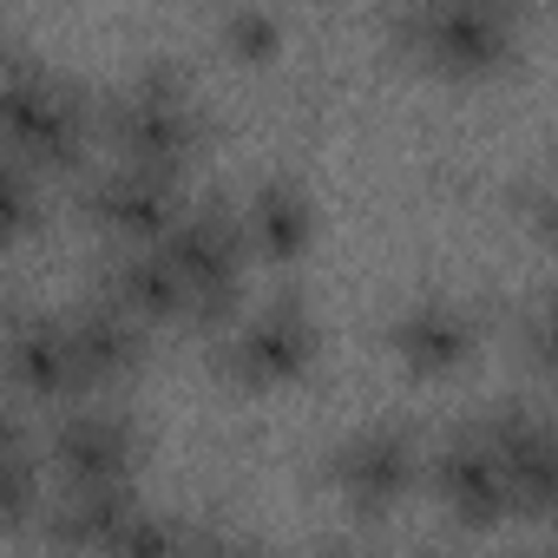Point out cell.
Wrapping results in <instances>:
<instances>
[{
	"label": "cell",
	"mask_w": 558,
	"mask_h": 558,
	"mask_svg": "<svg viewBox=\"0 0 558 558\" xmlns=\"http://www.w3.org/2000/svg\"><path fill=\"white\" fill-rule=\"evenodd\" d=\"M99 112L106 106L73 73L34 60L27 47H8V80H0V125H8V151H21L40 171H73L86 158V145H93Z\"/></svg>",
	"instance_id": "obj_1"
},
{
	"label": "cell",
	"mask_w": 558,
	"mask_h": 558,
	"mask_svg": "<svg viewBox=\"0 0 558 558\" xmlns=\"http://www.w3.org/2000/svg\"><path fill=\"white\" fill-rule=\"evenodd\" d=\"M99 125L112 132L125 165H151V171H184L191 151L204 145V119L191 99L184 66L171 60H145L99 112Z\"/></svg>",
	"instance_id": "obj_2"
},
{
	"label": "cell",
	"mask_w": 558,
	"mask_h": 558,
	"mask_svg": "<svg viewBox=\"0 0 558 558\" xmlns=\"http://www.w3.org/2000/svg\"><path fill=\"white\" fill-rule=\"evenodd\" d=\"M191 296V323H230L243 303V263H250V230L243 210L223 197H204L178 217V230L158 243Z\"/></svg>",
	"instance_id": "obj_3"
},
{
	"label": "cell",
	"mask_w": 558,
	"mask_h": 558,
	"mask_svg": "<svg viewBox=\"0 0 558 558\" xmlns=\"http://www.w3.org/2000/svg\"><path fill=\"white\" fill-rule=\"evenodd\" d=\"M80 210L93 230H106L119 250H151L178 230V217L191 210L178 191V171H151V165H106L80 184Z\"/></svg>",
	"instance_id": "obj_4"
},
{
	"label": "cell",
	"mask_w": 558,
	"mask_h": 558,
	"mask_svg": "<svg viewBox=\"0 0 558 558\" xmlns=\"http://www.w3.org/2000/svg\"><path fill=\"white\" fill-rule=\"evenodd\" d=\"M316 349H323V329H316L310 303L283 290V296H269V303H256L250 316L230 323V336H223V368H230L243 388H283V381H296V375L316 362Z\"/></svg>",
	"instance_id": "obj_5"
},
{
	"label": "cell",
	"mask_w": 558,
	"mask_h": 558,
	"mask_svg": "<svg viewBox=\"0 0 558 558\" xmlns=\"http://www.w3.org/2000/svg\"><path fill=\"white\" fill-rule=\"evenodd\" d=\"M395 34L440 73H493L512 53L519 21L493 0H440V8H408L395 14Z\"/></svg>",
	"instance_id": "obj_6"
},
{
	"label": "cell",
	"mask_w": 558,
	"mask_h": 558,
	"mask_svg": "<svg viewBox=\"0 0 558 558\" xmlns=\"http://www.w3.org/2000/svg\"><path fill=\"white\" fill-rule=\"evenodd\" d=\"M329 480H336V493H342L362 519H381V512H395V506L414 493V480H421V447H414V434L395 427V421L355 427V434L329 453Z\"/></svg>",
	"instance_id": "obj_7"
},
{
	"label": "cell",
	"mask_w": 558,
	"mask_h": 558,
	"mask_svg": "<svg viewBox=\"0 0 558 558\" xmlns=\"http://www.w3.org/2000/svg\"><path fill=\"white\" fill-rule=\"evenodd\" d=\"M138 421L125 408H106V401H80L53 421L47 434V460L60 466L66 486H112V480H132L138 473Z\"/></svg>",
	"instance_id": "obj_8"
},
{
	"label": "cell",
	"mask_w": 558,
	"mask_h": 558,
	"mask_svg": "<svg viewBox=\"0 0 558 558\" xmlns=\"http://www.w3.org/2000/svg\"><path fill=\"white\" fill-rule=\"evenodd\" d=\"M8 381H14V395L47 401V408H80V395H93L86 368L73 355L66 316H53V310H14L8 316Z\"/></svg>",
	"instance_id": "obj_9"
},
{
	"label": "cell",
	"mask_w": 558,
	"mask_h": 558,
	"mask_svg": "<svg viewBox=\"0 0 558 558\" xmlns=\"http://www.w3.org/2000/svg\"><path fill=\"white\" fill-rule=\"evenodd\" d=\"M480 434L499 453L512 499L532 512H558V414H538L525 401H499L480 414Z\"/></svg>",
	"instance_id": "obj_10"
},
{
	"label": "cell",
	"mask_w": 558,
	"mask_h": 558,
	"mask_svg": "<svg viewBox=\"0 0 558 558\" xmlns=\"http://www.w3.org/2000/svg\"><path fill=\"white\" fill-rule=\"evenodd\" d=\"M427 473H434L440 506H447L460 525H473V532H486V525H499L506 512H519L512 480H506L499 453L486 447L480 421H473V427H453V434L434 447V466H427Z\"/></svg>",
	"instance_id": "obj_11"
},
{
	"label": "cell",
	"mask_w": 558,
	"mask_h": 558,
	"mask_svg": "<svg viewBox=\"0 0 558 558\" xmlns=\"http://www.w3.org/2000/svg\"><path fill=\"white\" fill-rule=\"evenodd\" d=\"M132 519H138L132 480H112V486H60L47 499L40 538H47V551H66V558H106V545Z\"/></svg>",
	"instance_id": "obj_12"
},
{
	"label": "cell",
	"mask_w": 558,
	"mask_h": 558,
	"mask_svg": "<svg viewBox=\"0 0 558 558\" xmlns=\"http://www.w3.org/2000/svg\"><path fill=\"white\" fill-rule=\"evenodd\" d=\"M388 349L401 355L408 375L440 381V375L466 368V355L480 349V323H473V310H460V303H447V296H421V303H408V310L395 316Z\"/></svg>",
	"instance_id": "obj_13"
},
{
	"label": "cell",
	"mask_w": 558,
	"mask_h": 558,
	"mask_svg": "<svg viewBox=\"0 0 558 558\" xmlns=\"http://www.w3.org/2000/svg\"><path fill=\"white\" fill-rule=\"evenodd\" d=\"M66 329H73V355L86 368V388H112V381L138 375V362H145V323L132 310H119L106 290L86 296V303H73Z\"/></svg>",
	"instance_id": "obj_14"
},
{
	"label": "cell",
	"mask_w": 558,
	"mask_h": 558,
	"mask_svg": "<svg viewBox=\"0 0 558 558\" xmlns=\"http://www.w3.org/2000/svg\"><path fill=\"white\" fill-rule=\"evenodd\" d=\"M243 230H250V250H263L269 263H296L316 243V197L296 178L269 171L243 197Z\"/></svg>",
	"instance_id": "obj_15"
},
{
	"label": "cell",
	"mask_w": 558,
	"mask_h": 558,
	"mask_svg": "<svg viewBox=\"0 0 558 558\" xmlns=\"http://www.w3.org/2000/svg\"><path fill=\"white\" fill-rule=\"evenodd\" d=\"M106 296L119 303V310H132L145 329L151 323H191V296H184V283H178V269H171V256L151 243V250H119L112 256V269H106Z\"/></svg>",
	"instance_id": "obj_16"
},
{
	"label": "cell",
	"mask_w": 558,
	"mask_h": 558,
	"mask_svg": "<svg viewBox=\"0 0 558 558\" xmlns=\"http://www.w3.org/2000/svg\"><path fill=\"white\" fill-rule=\"evenodd\" d=\"M47 447L27 434V414H8V440H0V486H8V532H34L47 519Z\"/></svg>",
	"instance_id": "obj_17"
},
{
	"label": "cell",
	"mask_w": 558,
	"mask_h": 558,
	"mask_svg": "<svg viewBox=\"0 0 558 558\" xmlns=\"http://www.w3.org/2000/svg\"><path fill=\"white\" fill-rule=\"evenodd\" d=\"M40 178H47V171L27 165L21 151L0 158V223H8L14 243H27V236L40 230V217H47V184H40Z\"/></svg>",
	"instance_id": "obj_18"
},
{
	"label": "cell",
	"mask_w": 558,
	"mask_h": 558,
	"mask_svg": "<svg viewBox=\"0 0 558 558\" xmlns=\"http://www.w3.org/2000/svg\"><path fill=\"white\" fill-rule=\"evenodd\" d=\"M184 519L158 512V506H138V519L106 545V558H184Z\"/></svg>",
	"instance_id": "obj_19"
},
{
	"label": "cell",
	"mask_w": 558,
	"mask_h": 558,
	"mask_svg": "<svg viewBox=\"0 0 558 558\" xmlns=\"http://www.w3.org/2000/svg\"><path fill=\"white\" fill-rule=\"evenodd\" d=\"M217 40H223L236 60H269L276 40H283V21L263 14V8H230V14H217Z\"/></svg>",
	"instance_id": "obj_20"
},
{
	"label": "cell",
	"mask_w": 558,
	"mask_h": 558,
	"mask_svg": "<svg viewBox=\"0 0 558 558\" xmlns=\"http://www.w3.org/2000/svg\"><path fill=\"white\" fill-rule=\"evenodd\" d=\"M184 558H250V545H243V532H230V525H197V532L184 538Z\"/></svg>",
	"instance_id": "obj_21"
},
{
	"label": "cell",
	"mask_w": 558,
	"mask_h": 558,
	"mask_svg": "<svg viewBox=\"0 0 558 558\" xmlns=\"http://www.w3.org/2000/svg\"><path fill=\"white\" fill-rule=\"evenodd\" d=\"M525 342H532V362H538L545 375H558V296L532 316V336H525Z\"/></svg>",
	"instance_id": "obj_22"
},
{
	"label": "cell",
	"mask_w": 558,
	"mask_h": 558,
	"mask_svg": "<svg viewBox=\"0 0 558 558\" xmlns=\"http://www.w3.org/2000/svg\"><path fill=\"white\" fill-rule=\"evenodd\" d=\"M538 230L558 243V165L545 171V184H538Z\"/></svg>",
	"instance_id": "obj_23"
},
{
	"label": "cell",
	"mask_w": 558,
	"mask_h": 558,
	"mask_svg": "<svg viewBox=\"0 0 558 558\" xmlns=\"http://www.w3.org/2000/svg\"><path fill=\"white\" fill-rule=\"evenodd\" d=\"M316 558H368V551H355V545H329V551H316Z\"/></svg>",
	"instance_id": "obj_24"
},
{
	"label": "cell",
	"mask_w": 558,
	"mask_h": 558,
	"mask_svg": "<svg viewBox=\"0 0 558 558\" xmlns=\"http://www.w3.org/2000/svg\"><path fill=\"white\" fill-rule=\"evenodd\" d=\"M545 558H558V551H545Z\"/></svg>",
	"instance_id": "obj_25"
}]
</instances>
